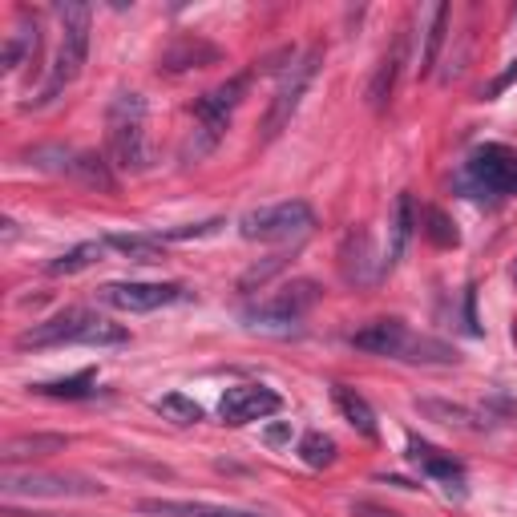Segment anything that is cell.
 Returning a JSON list of instances; mask_svg holds the SVG:
<instances>
[{
  "mask_svg": "<svg viewBox=\"0 0 517 517\" xmlns=\"http://www.w3.org/2000/svg\"><path fill=\"white\" fill-rule=\"evenodd\" d=\"M93 372H81V376H69V380H53V384H37L33 392H41V396H57V400H81V396H89L93 388Z\"/></svg>",
  "mask_w": 517,
  "mask_h": 517,
  "instance_id": "25",
  "label": "cell"
},
{
  "mask_svg": "<svg viewBox=\"0 0 517 517\" xmlns=\"http://www.w3.org/2000/svg\"><path fill=\"white\" fill-rule=\"evenodd\" d=\"M408 457L417 461L441 489H449V493H457V497H465V465L453 457V453H441L437 445H429V441H417V437H408Z\"/></svg>",
  "mask_w": 517,
  "mask_h": 517,
  "instance_id": "12",
  "label": "cell"
},
{
  "mask_svg": "<svg viewBox=\"0 0 517 517\" xmlns=\"http://www.w3.org/2000/svg\"><path fill=\"white\" fill-rule=\"evenodd\" d=\"M106 146L110 166L142 174L150 166V138H146V97L118 93L106 106Z\"/></svg>",
  "mask_w": 517,
  "mask_h": 517,
  "instance_id": "3",
  "label": "cell"
},
{
  "mask_svg": "<svg viewBox=\"0 0 517 517\" xmlns=\"http://www.w3.org/2000/svg\"><path fill=\"white\" fill-rule=\"evenodd\" d=\"M408 340H412V332H408L400 320H376V324H368V328H360V332L352 336V344H356L360 352L392 356V360H404Z\"/></svg>",
  "mask_w": 517,
  "mask_h": 517,
  "instance_id": "14",
  "label": "cell"
},
{
  "mask_svg": "<svg viewBox=\"0 0 517 517\" xmlns=\"http://www.w3.org/2000/svg\"><path fill=\"white\" fill-rule=\"evenodd\" d=\"M279 392L275 388H263V384H239L231 388L223 400H219V417L227 425H251V421H263L271 412H279Z\"/></svg>",
  "mask_w": 517,
  "mask_h": 517,
  "instance_id": "11",
  "label": "cell"
},
{
  "mask_svg": "<svg viewBox=\"0 0 517 517\" xmlns=\"http://www.w3.org/2000/svg\"><path fill=\"white\" fill-rule=\"evenodd\" d=\"M5 501L17 497H101V485L89 477H69V473H5L0 481Z\"/></svg>",
  "mask_w": 517,
  "mask_h": 517,
  "instance_id": "8",
  "label": "cell"
},
{
  "mask_svg": "<svg viewBox=\"0 0 517 517\" xmlns=\"http://www.w3.org/2000/svg\"><path fill=\"white\" fill-rule=\"evenodd\" d=\"M106 243H110V251H118L134 263H154L158 247H162L158 235H106Z\"/></svg>",
  "mask_w": 517,
  "mask_h": 517,
  "instance_id": "22",
  "label": "cell"
},
{
  "mask_svg": "<svg viewBox=\"0 0 517 517\" xmlns=\"http://www.w3.org/2000/svg\"><path fill=\"white\" fill-rule=\"evenodd\" d=\"M425 235H429L437 247H457V227L437 211V206H429V211H425Z\"/></svg>",
  "mask_w": 517,
  "mask_h": 517,
  "instance_id": "26",
  "label": "cell"
},
{
  "mask_svg": "<svg viewBox=\"0 0 517 517\" xmlns=\"http://www.w3.org/2000/svg\"><path fill=\"white\" fill-rule=\"evenodd\" d=\"M320 61H324V49L312 45L303 57H295V61L287 65V73H283V81H279V89H275V97H271V106H267V118H263V142H275V138L291 126L299 101H303V93H307V85H312L316 73H320Z\"/></svg>",
  "mask_w": 517,
  "mask_h": 517,
  "instance_id": "6",
  "label": "cell"
},
{
  "mask_svg": "<svg viewBox=\"0 0 517 517\" xmlns=\"http://www.w3.org/2000/svg\"><path fill=\"white\" fill-rule=\"evenodd\" d=\"M101 299L118 307V312H158V307L186 299V287H178V283H106L101 287Z\"/></svg>",
  "mask_w": 517,
  "mask_h": 517,
  "instance_id": "10",
  "label": "cell"
},
{
  "mask_svg": "<svg viewBox=\"0 0 517 517\" xmlns=\"http://www.w3.org/2000/svg\"><path fill=\"white\" fill-rule=\"evenodd\" d=\"M445 33H449V5H437L433 9V21L425 29V57H421V77L433 73L437 57H441V45H445Z\"/></svg>",
  "mask_w": 517,
  "mask_h": 517,
  "instance_id": "21",
  "label": "cell"
},
{
  "mask_svg": "<svg viewBox=\"0 0 517 517\" xmlns=\"http://www.w3.org/2000/svg\"><path fill=\"white\" fill-rule=\"evenodd\" d=\"M247 89H251V73H235L231 81H223L219 89H211V93H202L198 101H194V122H198V130H194V138L182 146V158L190 162H198V158H206L215 150V142H219V134L227 130V122H231V114L239 110V101L247 97Z\"/></svg>",
  "mask_w": 517,
  "mask_h": 517,
  "instance_id": "4",
  "label": "cell"
},
{
  "mask_svg": "<svg viewBox=\"0 0 517 517\" xmlns=\"http://www.w3.org/2000/svg\"><path fill=\"white\" fill-rule=\"evenodd\" d=\"M465 174H469V182L481 194L509 198V194H517V150L497 146V142L477 146L473 158H469V166H465Z\"/></svg>",
  "mask_w": 517,
  "mask_h": 517,
  "instance_id": "7",
  "label": "cell"
},
{
  "mask_svg": "<svg viewBox=\"0 0 517 517\" xmlns=\"http://www.w3.org/2000/svg\"><path fill=\"white\" fill-rule=\"evenodd\" d=\"M299 457L312 465V469H328V465L336 461V441H332L328 433H307V437L299 441Z\"/></svg>",
  "mask_w": 517,
  "mask_h": 517,
  "instance_id": "24",
  "label": "cell"
},
{
  "mask_svg": "<svg viewBox=\"0 0 517 517\" xmlns=\"http://www.w3.org/2000/svg\"><path fill=\"white\" fill-rule=\"evenodd\" d=\"M312 227H316V211L303 198L271 202L239 219V235L251 243H295L303 235H312Z\"/></svg>",
  "mask_w": 517,
  "mask_h": 517,
  "instance_id": "5",
  "label": "cell"
},
{
  "mask_svg": "<svg viewBox=\"0 0 517 517\" xmlns=\"http://www.w3.org/2000/svg\"><path fill=\"white\" fill-rule=\"evenodd\" d=\"M421 408L429 412V417H445V425H461V429H477L473 412L469 408H453V404H441V400H421Z\"/></svg>",
  "mask_w": 517,
  "mask_h": 517,
  "instance_id": "28",
  "label": "cell"
},
{
  "mask_svg": "<svg viewBox=\"0 0 517 517\" xmlns=\"http://www.w3.org/2000/svg\"><path fill=\"white\" fill-rule=\"evenodd\" d=\"M412 227H421V219H417V202H412V194H400L396 206H392V247H388V259H384L388 271H392L396 259L404 255V247H408V239H412Z\"/></svg>",
  "mask_w": 517,
  "mask_h": 517,
  "instance_id": "18",
  "label": "cell"
},
{
  "mask_svg": "<svg viewBox=\"0 0 517 517\" xmlns=\"http://www.w3.org/2000/svg\"><path fill=\"white\" fill-rule=\"evenodd\" d=\"M513 275H517V263H513Z\"/></svg>",
  "mask_w": 517,
  "mask_h": 517,
  "instance_id": "31",
  "label": "cell"
},
{
  "mask_svg": "<svg viewBox=\"0 0 517 517\" xmlns=\"http://www.w3.org/2000/svg\"><path fill=\"white\" fill-rule=\"evenodd\" d=\"M106 251H110L106 239H89V243H81V247H73V251H65V255H57V259L49 263V275H77V271H89L93 263L106 259Z\"/></svg>",
  "mask_w": 517,
  "mask_h": 517,
  "instance_id": "20",
  "label": "cell"
},
{
  "mask_svg": "<svg viewBox=\"0 0 517 517\" xmlns=\"http://www.w3.org/2000/svg\"><path fill=\"white\" fill-rule=\"evenodd\" d=\"M154 408H158V417H166L174 425H198L202 421V408L182 392H166L162 400H154Z\"/></svg>",
  "mask_w": 517,
  "mask_h": 517,
  "instance_id": "23",
  "label": "cell"
},
{
  "mask_svg": "<svg viewBox=\"0 0 517 517\" xmlns=\"http://www.w3.org/2000/svg\"><path fill=\"white\" fill-rule=\"evenodd\" d=\"M57 17H61V45H57V57H53V69H49V81L41 85V93L29 101L25 110H41L49 101H57L77 77H81V65L89 57V21H93V9L89 5H57Z\"/></svg>",
  "mask_w": 517,
  "mask_h": 517,
  "instance_id": "2",
  "label": "cell"
},
{
  "mask_svg": "<svg viewBox=\"0 0 517 517\" xmlns=\"http://www.w3.org/2000/svg\"><path fill=\"white\" fill-rule=\"evenodd\" d=\"M223 61V49L202 41V37H178L174 45L162 49L158 57V69L162 73H186V69H202V65H219Z\"/></svg>",
  "mask_w": 517,
  "mask_h": 517,
  "instance_id": "13",
  "label": "cell"
},
{
  "mask_svg": "<svg viewBox=\"0 0 517 517\" xmlns=\"http://www.w3.org/2000/svg\"><path fill=\"white\" fill-rule=\"evenodd\" d=\"M400 65H404V37H396V45L380 57V69H376V77H372V85H368V101H372L376 110L392 97V85H396Z\"/></svg>",
  "mask_w": 517,
  "mask_h": 517,
  "instance_id": "19",
  "label": "cell"
},
{
  "mask_svg": "<svg viewBox=\"0 0 517 517\" xmlns=\"http://www.w3.org/2000/svg\"><path fill=\"white\" fill-rule=\"evenodd\" d=\"M316 299H320V287L312 279H295L275 299H267V303L255 307V312H247V324L251 328H291L295 320H303L307 312H312Z\"/></svg>",
  "mask_w": 517,
  "mask_h": 517,
  "instance_id": "9",
  "label": "cell"
},
{
  "mask_svg": "<svg viewBox=\"0 0 517 517\" xmlns=\"http://www.w3.org/2000/svg\"><path fill=\"white\" fill-rule=\"evenodd\" d=\"M287 267V255H271V259H263V263H255L243 279H239V291H255V287H263L275 271H283Z\"/></svg>",
  "mask_w": 517,
  "mask_h": 517,
  "instance_id": "27",
  "label": "cell"
},
{
  "mask_svg": "<svg viewBox=\"0 0 517 517\" xmlns=\"http://www.w3.org/2000/svg\"><path fill=\"white\" fill-rule=\"evenodd\" d=\"M352 517H404V513L384 509V505H376V501H352Z\"/></svg>",
  "mask_w": 517,
  "mask_h": 517,
  "instance_id": "30",
  "label": "cell"
},
{
  "mask_svg": "<svg viewBox=\"0 0 517 517\" xmlns=\"http://www.w3.org/2000/svg\"><path fill=\"white\" fill-rule=\"evenodd\" d=\"M138 509H142V513H154V517H263V513H255V509H239V505H215V501H170V497L142 501Z\"/></svg>",
  "mask_w": 517,
  "mask_h": 517,
  "instance_id": "15",
  "label": "cell"
},
{
  "mask_svg": "<svg viewBox=\"0 0 517 517\" xmlns=\"http://www.w3.org/2000/svg\"><path fill=\"white\" fill-rule=\"evenodd\" d=\"M130 332L122 324H110L85 307H69V312L45 320V324H33L29 332L17 336V348H65V344H85V348H118L126 344Z\"/></svg>",
  "mask_w": 517,
  "mask_h": 517,
  "instance_id": "1",
  "label": "cell"
},
{
  "mask_svg": "<svg viewBox=\"0 0 517 517\" xmlns=\"http://www.w3.org/2000/svg\"><path fill=\"white\" fill-rule=\"evenodd\" d=\"M65 445H69V437H61V433H33V437H13L0 457H5V465L13 469L21 461H41V457L65 453Z\"/></svg>",
  "mask_w": 517,
  "mask_h": 517,
  "instance_id": "16",
  "label": "cell"
},
{
  "mask_svg": "<svg viewBox=\"0 0 517 517\" xmlns=\"http://www.w3.org/2000/svg\"><path fill=\"white\" fill-rule=\"evenodd\" d=\"M332 400H336V408L344 412V421L360 433V437H368V441H376V412H372V404L356 392V388H348V384H336L332 388Z\"/></svg>",
  "mask_w": 517,
  "mask_h": 517,
  "instance_id": "17",
  "label": "cell"
},
{
  "mask_svg": "<svg viewBox=\"0 0 517 517\" xmlns=\"http://www.w3.org/2000/svg\"><path fill=\"white\" fill-rule=\"evenodd\" d=\"M223 227V219H211V223H190V227H174V231H158V243H186V239H206Z\"/></svg>",
  "mask_w": 517,
  "mask_h": 517,
  "instance_id": "29",
  "label": "cell"
}]
</instances>
